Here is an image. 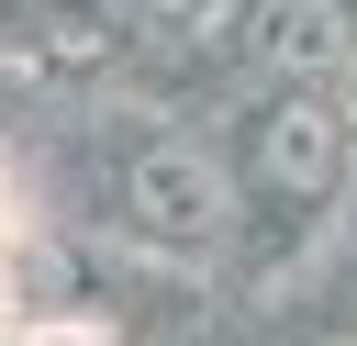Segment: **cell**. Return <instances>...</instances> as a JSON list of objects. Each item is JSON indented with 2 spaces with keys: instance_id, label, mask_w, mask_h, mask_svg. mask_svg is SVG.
<instances>
[{
  "instance_id": "2",
  "label": "cell",
  "mask_w": 357,
  "mask_h": 346,
  "mask_svg": "<svg viewBox=\"0 0 357 346\" xmlns=\"http://www.w3.org/2000/svg\"><path fill=\"white\" fill-rule=\"evenodd\" d=\"M134 212H145L156 234H212V179H201V156H145V167H134Z\"/></svg>"
},
{
  "instance_id": "3",
  "label": "cell",
  "mask_w": 357,
  "mask_h": 346,
  "mask_svg": "<svg viewBox=\"0 0 357 346\" xmlns=\"http://www.w3.org/2000/svg\"><path fill=\"white\" fill-rule=\"evenodd\" d=\"M257 45H268L279 67H324V56H335V0H279V11H257Z\"/></svg>"
},
{
  "instance_id": "1",
  "label": "cell",
  "mask_w": 357,
  "mask_h": 346,
  "mask_svg": "<svg viewBox=\"0 0 357 346\" xmlns=\"http://www.w3.org/2000/svg\"><path fill=\"white\" fill-rule=\"evenodd\" d=\"M335 167H346V123H335L324 100H290V112L257 123V190H268V201H324Z\"/></svg>"
}]
</instances>
